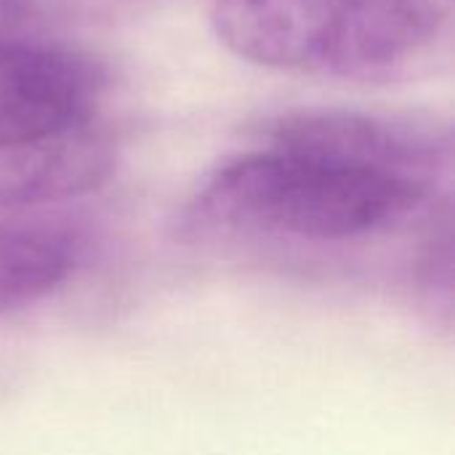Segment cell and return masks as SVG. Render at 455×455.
I'll return each mask as SVG.
<instances>
[{
  "instance_id": "1",
  "label": "cell",
  "mask_w": 455,
  "mask_h": 455,
  "mask_svg": "<svg viewBox=\"0 0 455 455\" xmlns=\"http://www.w3.org/2000/svg\"><path fill=\"white\" fill-rule=\"evenodd\" d=\"M427 187L333 163L309 152L264 144L221 163L189 203L195 227L352 240L408 216Z\"/></svg>"
},
{
  "instance_id": "5",
  "label": "cell",
  "mask_w": 455,
  "mask_h": 455,
  "mask_svg": "<svg viewBox=\"0 0 455 455\" xmlns=\"http://www.w3.org/2000/svg\"><path fill=\"white\" fill-rule=\"evenodd\" d=\"M117 165V139L96 117L0 147V211L69 200L99 189Z\"/></svg>"
},
{
  "instance_id": "2",
  "label": "cell",
  "mask_w": 455,
  "mask_h": 455,
  "mask_svg": "<svg viewBox=\"0 0 455 455\" xmlns=\"http://www.w3.org/2000/svg\"><path fill=\"white\" fill-rule=\"evenodd\" d=\"M216 37L240 59L325 77H389L443 29L437 0H216Z\"/></svg>"
},
{
  "instance_id": "4",
  "label": "cell",
  "mask_w": 455,
  "mask_h": 455,
  "mask_svg": "<svg viewBox=\"0 0 455 455\" xmlns=\"http://www.w3.org/2000/svg\"><path fill=\"white\" fill-rule=\"evenodd\" d=\"M267 144L432 187L445 141L408 120L357 109H296L267 123Z\"/></svg>"
},
{
  "instance_id": "3",
  "label": "cell",
  "mask_w": 455,
  "mask_h": 455,
  "mask_svg": "<svg viewBox=\"0 0 455 455\" xmlns=\"http://www.w3.org/2000/svg\"><path fill=\"white\" fill-rule=\"evenodd\" d=\"M104 83L77 48L0 32V147L96 117Z\"/></svg>"
},
{
  "instance_id": "6",
  "label": "cell",
  "mask_w": 455,
  "mask_h": 455,
  "mask_svg": "<svg viewBox=\"0 0 455 455\" xmlns=\"http://www.w3.org/2000/svg\"><path fill=\"white\" fill-rule=\"evenodd\" d=\"M75 269V243L48 227L0 221V315L59 288Z\"/></svg>"
},
{
  "instance_id": "7",
  "label": "cell",
  "mask_w": 455,
  "mask_h": 455,
  "mask_svg": "<svg viewBox=\"0 0 455 455\" xmlns=\"http://www.w3.org/2000/svg\"><path fill=\"white\" fill-rule=\"evenodd\" d=\"M21 13H24V0H0V32H13Z\"/></svg>"
}]
</instances>
